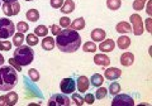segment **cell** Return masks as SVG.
<instances>
[{"instance_id": "11", "label": "cell", "mask_w": 152, "mask_h": 106, "mask_svg": "<svg viewBox=\"0 0 152 106\" xmlns=\"http://www.w3.org/2000/svg\"><path fill=\"white\" fill-rule=\"evenodd\" d=\"M76 86H77V90L80 91V94L86 92V91L89 90L90 81H89V78L86 76H80L77 78V83H76Z\"/></svg>"}, {"instance_id": "2", "label": "cell", "mask_w": 152, "mask_h": 106, "mask_svg": "<svg viewBox=\"0 0 152 106\" xmlns=\"http://www.w3.org/2000/svg\"><path fill=\"white\" fill-rule=\"evenodd\" d=\"M18 82L17 70L9 66L0 67V91H10L15 87Z\"/></svg>"}, {"instance_id": "27", "label": "cell", "mask_w": 152, "mask_h": 106, "mask_svg": "<svg viewBox=\"0 0 152 106\" xmlns=\"http://www.w3.org/2000/svg\"><path fill=\"white\" fill-rule=\"evenodd\" d=\"M96 49H98V47H96V44H95V42H86V43H84V46H83V51L84 52L94 53Z\"/></svg>"}, {"instance_id": "22", "label": "cell", "mask_w": 152, "mask_h": 106, "mask_svg": "<svg viewBox=\"0 0 152 106\" xmlns=\"http://www.w3.org/2000/svg\"><path fill=\"white\" fill-rule=\"evenodd\" d=\"M70 27H71V29H74V30H81L85 28V19L84 18H77V19H75V20L70 24Z\"/></svg>"}, {"instance_id": "23", "label": "cell", "mask_w": 152, "mask_h": 106, "mask_svg": "<svg viewBox=\"0 0 152 106\" xmlns=\"http://www.w3.org/2000/svg\"><path fill=\"white\" fill-rule=\"evenodd\" d=\"M24 41H26V38H24V36H23V33H20V32L14 33V36H13V44L15 47H20Z\"/></svg>"}, {"instance_id": "19", "label": "cell", "mask_w": 152, "mask_h": 106, "mask_svg": "<svg viewBox=\"0 0 152 106\" xmlns=\"http://www.w3.org/2000/svg\"><path fill=\"white\" fill-rule=\"evenodd\" d=\"M61 12H62L64 14H70L72 13L75 10V3L72 1V0H65L64 1V5L60 8Z\"/></svg>"}, {"instance_id": "44", "label": "cell", "mask_w": 152, "mask_h": 106, "mask_svg": "<svg viewBox=\"0 0 152 106\" xmlns=\"http://www.w3.org/2000/svg\"><path fill=\"white\" fill-rule=\"evenodd\" d=\"M4 62H5V61H4V56L1 54V53H0V67L4 65Z\"/></svg>"}, {"instance_id": "46", "label": "cell", "mask_w": 152, "mask_h": 106, "mask_svg": "<svg viewBox=\"0 0 152 106\" xmlns=\"http://www.w3.org/2000/svg\"><path fill=\"white\" fill-rule=\"evenodd\" d=\"M26 1H33V0H26Z\"/></svg>"}, {"instance_id": "41", "label": "cell", "mask_w": 152, "mask_h": 106, "mask_svg": "<svg viewBox=\"0 0 152 106\" xmlns=\"http://www.w3.org/2000/svg\"><path fill=\"white\" fill-rule=\"evenodd\" d=\"M146 28H147V32L152 33V19H146Z\"/></svg>"}, {"instance_id": "32", "label": "cell", "mask_w": 152, "mask_h": 106, "mask_svg": "<svg viewBox=\"0 0 152 106\" xmlns=\"http://www.w3.org/2000/svg\"><path fill=\"white\" fill-rule=\"evenodd\" d=\"M146 3H147V0H134V1H133V9L137 12H140L145 8Z\"/></svg>"}, {"instance_id": "12", "label": "cell", "mask_w": 152, "mask_h": 106, "mask_svg": "<svg viewBox=\"0 0 152 106\" xmlns=\"http://www.w3.org/2000/svg\"><path fill=\"white\" fill-rule=\"evenodd\" d=\"M94 62H95V65H98V66H102V67H107L110 65V58L107 56V54H95L94 57Z\"/></svg>"}, {"instance_id": "1", "label": "cell", "mask_w": 152, "mask_h": 106, "mask_svg": "<svg viewBox=\"0 0 152 106\" xmlns=\"http://www.w3.org/2000/svg\"><path fill=\"white\" fill-rule=\"evenodd\" d=\"M55 41L56 47L65 53H74L81 46V37H80L77 30L69 29V28H66L65 30H61Z\"/></svg>"}, {"instance_id": "34", "label": "cell", "mask_w": 152, "mask_h": 106, "mask_svg": "<svg viewBox=\"0 0 152 106\" xmlns=\"http://www.w3.org/2000/svg\"><path fill=\"white\" fill-rule=\"evenodd\" d=\"M107 94H108V90L104 89V87H100V89L96 90V92H95V97H96L98 100H102V99L105 97Z\"/></svg>"}, {"instance_id": "38", "label": "cell", "mask_w": 152, "mask_h": 106, "mask_svg": "<svg viewBox=\"0 0 152 106\" xmlns=\"http://www.w3.org/2000/svg\"><path fill=\"white\" fill-rule=\"evenodd\" d=\"M50 29H51V33H52V34H53V36H58L60 33H61V27L56 25V24H52Z\"/></svg>"}, {"instance_id": "20", "label": "cell", "mask_w": 152, "mask_h": 106, "mask_svg": "<svg viewBox=\"0 0 152 106\" xmlns=\"http://www.w3.org/2000/svg\"><path fill=\"white\" fill-rule=\"evenodd\" d=\"M89 81H90V83H91V86H95V87H100V86L103 85V82H104V77L100 73H94L91 76V78H90Z\"/></svg>"}, {"instance_id": "15", "label": "cell", "mask_w": 152, "mask_h": 106, "mask_svg": "<svg viewBox=\"0 0 152 106\" xmlns=\"http://www.w3.org/2000/svg\"><path fill=\"white\" fill-rule=\"evenodd\" d=\"M105 36H107V33L104 29H100V28H96V29H94L91 32V39L94 42H102L105 39Z\"/></svg>"}, {"instance_id": "42", "label": "cell", "mask_w": 152, "mask_h": 106, "mask_svg": "<svg viewBox=\"0 0 152 106\" xmlns=\"http://www.w3.org/2000/svg\"><path fill=\"white\" fill-rule=\"evenodd\" d=\"M147 14L152 15V1L151 0H147Z\"/></svg>"}, {"instance_id": "5", "label": "cell", "mask_w": 152, "mask_h": 106, "mask_svg": "<svg viewBox=\"0 0 152 106\" xmlns=\"http://www.w3.org/2000/svg\"><path fill=\"white\" fill-rule=\"evenodd\" d=\"M129 20L132 23V32L134 36H141L142 33H143V20H142V18L140 14H132Z\"/></svg>"}, {"instance_id": "24", "label": "cell", "mask_w": 152, "mask_h": 106, "mask_svg": "<svg viewBox=\"0 0 152 106\" xmlns=\"http://www.w3.org/2000/svg\"><path fill=\"white\" fill-rule=\"evenodd\" d=\"M26 17H27L28 20H31V22H37L38 19H39V12H38L37 9H29V10L27 12Z\"/></svg>"}, {"instance_id": "4", "label": "cell", "mask_w": 152, "mask_h": 106, "mask_svg": "<svg viewBox=\"0 0 152 106\" xmlns=\"http://www.w3.org/2000/svg\"><path fill=\"white\" fill-rule=\"evenodd\" d=\"M15 33V25L8 18H0V39H8Z\"/></svg>"}, {"instance_id": "14", "label": "cell", "mask_w": 152, "mask_h": 106, "mask_svg": "<svg viewBox=\"0 0 152 106\" xmlns=\"http://www.w3.org/2000/svg\"><path fill=\"white\" fill-rule=\"evenodd\" d=\"M114 47H115V43L114 41L112 39H104L103 42H100V46H99V49L102 52L107 53V52H112L114 49Z\"/></svg>"}, {"instance_id": "28", "label": "cell", "mask_w": 152, "mask_h": 106, "mask_svg": "<svg viewBox=\"0 0 152 106\" xmlns=\"http://www.w3.org/2000/svg\"><path fill=\"white\" fill-rule=\"evenodd\" d=\"M108 92L110 95H113V96H115L117 94L121 92V85L118 82H112L110 86H109V91H108Z\"/></svg>"}, {"instance_id": "33", "label": "cell", "mask_w": 152, "mask_h": 106, "mask_svg": "<svg viewBox=\"0 0 152 106\" xmlns=\"http://www.w3.org/2000/svg\"><path fill=\"white\" fill-rule=\"evenodd\" d=\"M17 29H18V32H20L24 34V33H27L29 30V25H28V23H26V22H19L17 24Z\"/></svg>"}, {"instance_id": "6", "label": "cell", "mask_w": 152, "mask_h": 106, "mask_svg": "<svg viewBox=\"0 0 152 106\" xmlns=\"http://www.w3.org/2000/svg\"><path fill=\"white\" fill-rule=\"evenodd\" d=\"M71 104L70 99L66 96V94H55L51 96V99L48 101L50 106H69Z\"/></svg>"}, {"instance_id": "18", "label": "cell", "mask_w": 152, "mask_h": 106, "mask_svg": "<svg viewBox=\"0 0 152 106\" xmlns=\"http://www.w3.org/2000/svg\"><path fill=\"white\" fill-rule=\"evenodd\" d=\"M56 46V41L52 37H45L42 41V48L45 51H52Z\"/></svg>"}, {"instance_id": "31", "label": "cell", "mask_w": 152, "mask_h": 106, "mask_svg": "<svg viewBox=\"0 0 152 106\" xmlns=\"http://www.w3.org/2000/svg\"><path fill=\"white\" fill-rule=\"evenodd\" d=\"M72 101H75V104L77 106H83L85 104V100L81 96V94H75L72 92Z\"/></svg>"}, {"instance_id": "13", "label": "cell", "mask_w": 152, "mask_h": 106, "mask_svg": "<svg viewBox=\"0 0 152 106\" xmlns=\"http://www.w3.org/2000/svg\"><path fill=\"white\" fill-rule=\"evenodd\" d=\"M121 63L122 66H124V67H129L133 65V62H134V56H133V53L131 52H126V53H123V54L121 56Z\"/></svg>"}, {"instance_id": "7", "label": "cell", "mask_w": 152, "mask_h": 106, "mask_svg": "<svg viewBox=\"0 0 152 106\" xmlns=\"http://www.w3.org/2000/svg\"><path fill=\"white\" fill-rule=\"evenodd\" d=\"M134 105V100H133L129 95L126 94H117L115 97L112 101V106H133Z\"/></svg>"}, {"instance_id": "8", "label": "cell", "mask_w": 152, "mask_h": 106, "mask_svg": "<svg viewBox=\"0 0 152 106\" xmlns=\"http://www.w3.org/2000/svg\"><path fill=\"white\" fill-rule=\"evenodd\" d=\"M3 13L5 14L7 17H14L20 12V4L18 1H13V3H4L3 4Z\"/></svg>"}, {"instance_id": "3", "label": "cell", "mask_w": 152, "mask_h": 106, "mask_svg": "<svg viewBox=\"0 0 152 106\" xmlns=\"http://www.w3.org/2000/svg\"><path fill=\"white\" fill-rule=\"evenodd\" d=\"M13 58L22 67L28 66L33 62V58H34V51H33L32 47H29V46L17 47V49L14 51Z\"/></svg>"}, {"instance_id": "9", "label": "cell", "mask_w": 152, "mask_h": 106, "mask_svg": "<svg viewBox=\"0 0 152 106\" xmlns=\"http://www.w3.org/2000/svg\"><path fill=\"white\" fill-rule=\"evenodd\" d=\"M60 89H61V92H64V94H72L75 89H76V82H75V80L74 78H64L62 81H61V83H60Z\"/></svg>"}, {"instance_id": "10", "label": "cell", "mask_w": 152, "mask_h": 106, "mask_svg": "<svg viewBox=\"0 0 152 106\" xmlns=\"http://www.w3.org/2000/svg\"><path fill=\"white\" fill-rule=\"evenodd\" d=\"M104 76H105L107 80L114 81L122 76V71L119 68H117V67H112V68H107L104 71Z\"/></svg>"}, {"instance_id": "39", "label": "cell", "mask_w": 152, "mask_h": 106, "mask_svg": "<svg viewBox=\"0 0 152 106\" xmlns=\"http://www.w3.org/2000/svg\"><path fill=\"white\" fill-rule=\"evenodd\" d=\"M9 65H10L12 67H14V68H15L17 71H22V66L19 65L14 58H10V60H9Z\"/></svg>"}, {"instance_id": "30", "label": "cell", "mask_w": 152, "mask_h": 106, "mask_svg": "<svg viewBox=\"0 0 152 106\" xmlns=\"http://www.w3.org/2000/svg\"><path fill=\"white\" fill-rule=\"evenodd\" d=\"M28 77H29L31 81H33V82L39 81V73H38V71L36 68H31L28 71Z\"/></svg>"}, {"instance_id": "21", "label": "cell", "mask_w": 152, "mask_h": 106, "mask_svg": "<svg viewBox=\"0 0 152 106\" xmlns=\"http://www.w3.org/2000/svg\"><path fill=\"white\" fill-rule=\"evenodd\" d=\"M117 46L119 47L121 49H127V48L131 46V39L127 36H121L117 41Z\"/></svg>"}, {"instance_id": "17", "label": "cell", "mask_w": 152, "mask_h": 106, "mask_svg": "<svg viewBox=\"0 0 152 106\" xmlns=\"http://www.w3.org/2000/svg\"><path fill=\"white\" fill-rule=\"evenodd\" d=\"M5 96V101H7V106H14L17 102H18V94L17 92H14V91H8V94L7 95H4Z\"/></svg>"}, {"instance_id": "37", "label": "cell", "mask_w": 152, "mask_h": 106, "mask_svg": "<svg viewBox=\"0 0 152 106\" xmlns=\"http://www.w3.org/2000/svg\"><path fill=\"white\" fill-rule=\"evenodd\" d=\"M64 5V0H51V7L55 9H60Z\"/></svg>"}, {"instance_id": "16", "label": "cell", "mask_w": 152, "mask_h": 106, "mask_svg": "<svg viewBox=\"0 0 152 106\" xmlns=\"http://www.w3.org/2000/svg\"><path fill=\"white\" fill-rule=\"evenodd\" d=\"M115 30L118 33H121V34H126V33H131L132 32V27H131L129 23L121 22V23H118L115 25Z\"/></svg>"}, {"instance_id": "43", "label": "cell", "mask_w": 152, "mask_h": 106, "mask_svg": "<svg viewBox=\"0 0 152 106\" xmlns=\"http://www.w3.org/2000/svg\"><path fill=\"white\" fill-rule=\"evenodd\" d=\"M0 106H7L5 96H0Z\"/></svg>"}, {"instance_id": "29", "label": "cell", "mask_w": 152, "mask_h": 106, "mask_svg": "<svg viewBox=\"0 0 152 106\" xmlns=\"http://www.w3.org/2000/svg\"><path fill=\"white\" fill-rule=\"evenodd\" d=\"M26 42L28 43L29 47H34L38 44V37L36 34H28L26 38Z\"/></svg>"}, {"instance_id": "36", "label": "cell", "mask_w": 152, "mask_h": 106, "mask_svg": "<svg viewBox=\"0 0 152 106\" xmlns=\"http://www.w3.org/2000/svg\"><path fill=\"white\" fill-rule=\"evenodd\" d=\"M70 24H71V20H70L67 17H62V18L60 19V25L62 27V28H69Z\"/></svg>"}, {"instance_id": "35", "label": "cell", "mask_w": 152, "mask_h": 106, "mask_svg": "<svg viewBox=\"0 0 152 106\" xmlns=\"http://www.w3.org/2000/svg\"><path fill=\"white\" fill-rule=\"evenodd\" d=\"M13 47V43L9 41H0V51H10Z\"/></svg>"}, {"instance_id": "40", "label": "cell", "mask_w": 152, "mask_h": 106, "mask_svg": "<svg viewBox=\"0 0 152 106\" xmlns=\"http://www.w3.org/2000/svg\"><path fill=\"white\" fill-rule=\"evenodd\" d=\"M84 100H85V102L86 104L93 105L94 101H95V97H94V95H91V94H86V96L84 97Z\"/></svg>"}, {"instance_id": "25", "label": "cell", "mask_w": 152, "mask_h": 106, "mask_svg": "<svg viewBox=\"0 0 152 106\" xmlns=\"http://www.w3.org/2000/svg\"><path fill=\"white\" fill-rule=\"evenodd\" d=\"M122 5V0H107V7L110 10H118Z\"/></svg>"}, {"instance_id": "26", "label": "cell", "mask_w": 152, "mask_h": 106, "mask_svg": "<svg viewBox=\"0 0 152 106\" xmlns=\"http://www.w3.org/2000/svg\"><path fill=\"white\" fill-rule=\"evenodd\" d=\"M34 34L37 37H47V34H48V29H47L46 25H38L34 29Z\"/></svg>"}, {"instance_id": "45", "label": "cell", "mask_w": 152, "mask_h": 106, "mask_svg": "<svg viewBox=\"0 0 152 106\" xmlns=\"http://www.w3.org/2000/svg\"><path fill=\"white\" fill-rule=\"evenodd\" d=\"M4 3H13V1H18V0H3Z\"/></svg>"}]
</instances>
